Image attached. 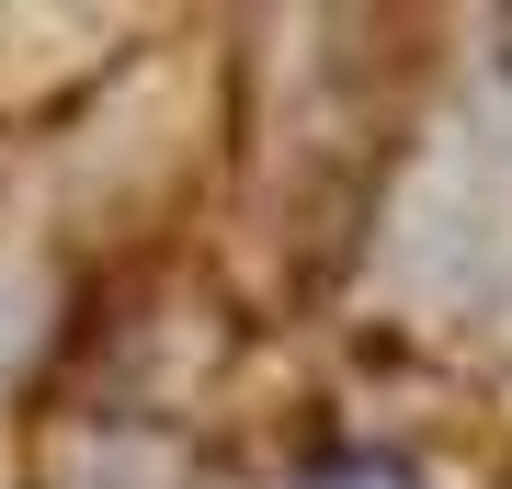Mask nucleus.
Returning <instances> with one entry per match:
<instances>
[{"mask_svg":"<svg viewBox=\"0 0 512 489\" xmlns=\"http://www.w3.org/2000/svg\"><path fill=\"white\" fill-rule=\"evenodd\" d=\"M490 69L512 80V12H490Z\"/></svg>","mask_w":512,"mask_h":489,"instance_id":"nucleus-2","label":"nucleus"},{"mask_svg":"<svg viewBox=\"0 0 512 489\" xmlns=\"http://www.w3.org/2000/svg\"><path fill=\"white\" fill-rule=\"evenodd\" d=\"M57 342H69V273H57V251L0 239V399L35 387Z\"/></svg>","mask_w":512,"mask_h":489,"instance_id":"nucleus-1","label":"nucleus"}]
</instances>
